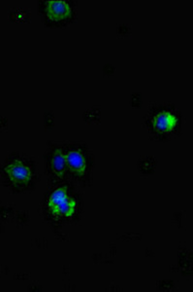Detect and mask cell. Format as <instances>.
Returning <instances> with one entry per match:
<instances>
[{
	"label": "cell",
	"instance_id": "cell-1",
	"mask_svg": "<svg viewBox=\"0 0 193 292\" xmlns=\"http://www.w3.org/2000/svg\"><path fill=\"white\" fill-rule=\"evenodd\" d=\"M46 5L47 18L51 22H66L72 16V9L66 1H48Z\"/></svg>",
	"mask_w": 193,
	"mask_h": 292
},
{
	"label": "cell",
	"instance_id": "cell-2",
	"mask_svg": "<svg viewBox=\"0 0 193 292\" xmlns=\"http://www.w3.org/2000/svg\"><path fill=\"white\" fill-rule=\"evenodd\" d=\"M50 204L53 208L56 210L57 212L63 216H70L74 210V202L67 198L66 192L63 189H56L50 200Z\"/></svg>",
	"mask_w": 193,
	"mask_h": 292
},
{
	"label": "cell",
	"instance_id": "cell-3",
	"mask_svg": "<svg viewBox=\"0 0 193 292\" xmlns=\"http://www.w3.org/2000/svg\"><path fill=\"white\" fill-rule=\"evenodd\" d=\"M66 164L71 170L76 174H82L86 168V162L83 154L78 150H71L66 156Z\"/></svg>",
	"mask_w": 193,
	"mask_h": 292
},
{
	"label": "cell",
	"instance_id": "cell-4",
	"mask_svg": "<svg viewBox=\"0 0 193 292\" xmlns=\"http://www.w3.org/2000/svg\"><path fill=\"white\" fill-rule=\"evenodd\" d=\"M176 118L168 112H162L158 114L155 119V125L158 130L166 132L175 126Z\"/></svg>",
	"mask_w": 193,
	"mask_h": 292
},
{
	"label": "cell",
	"instance_id": "cell-5",
	"mask_svg": "<svg viewBox=\"0 0 193 292\" xmlns=\"http://www.w3.org/2000/svg\"><path fill=\"white\" fill-rule=\"evenodd\" d=\"M52 168L54 172L58 176H62L64 174L65 166H66V158L60 150H56L52 157Z\"/></svg>",
	"mask_w": 193,
	"mask_h": 292
},
{
	"label": "cell",
	"instance_id": "cell-6",
	"mask_svg": "<svg viewBox=\"0 0 193 292\" xmlns=\"http://www.w3.org/2000/svg\"><path fill=\"white\" fill-rule=\"evenodd\" d=\"M10 176L17 180H26L29 176V170L23 164H14L9 168Z\"/></svg>",
	"mask_w": 193,
	"mask_h": 292
}]
</instances>
